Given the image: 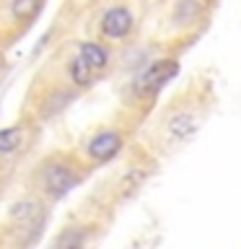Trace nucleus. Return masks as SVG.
<instances>
[{
  "label": "nucleus",
  "mask_w": 241,
  "mask_h": 249,
  "mask_svg": "<svg viewBox=\"0 0 241 249\" xmlns=\"http://www.w3.org/2000/svg\"><path fill=\"white\" fill-rule=\"evenodd\" d=\"M78 182H81V177L65 163H47L42 169V190L54 200L65 197Z\"/></svg>",
  "instance_id": "1"
},
{
  "label": "nucleus",
  "mask_w": 241,
  "mask_h": 249,
  "mask_svg": "<svg viewBox=\"0 0 241 249\" xmlns=\"http://www.w3.org/2000/svg\"><path fill=\"white\" fill-rule=\"evenodd\" d=\"M179 73V62L176 60H158L138 78V91L140 93H155L166 86L171 78Z\"/></svg>",
  "instance_id": "2"
},
{
  "label": "nucleus",
  "mask_w": 241,
  "mask_h": 249,
  "mask_svg": "<svg viewBox=\"0 0 241 249\" xmlns=\"http://www.w3.org/2000/svg\"><path fill=\"white\" fill-rule=\"evenodd\" d=\"M122 143H124L122 132H117V130H101V132H96V135L88 140L86 151H88L91 161L106 163V161H112L114 156L122 151Z\"/></svg>",
  "instance_id": "3"
},
{
  "label": "nucleus",
  "mask_w": 241,
  "mask_h": 249,
  "mask_svg": "<svg viewBox=\"0 0 241 249\" xmlns=\"http://www.w3.org/2000/svg\"><path fill=\"white\" fill-rule=\"evenodd\" d=\"M132 13L124 5H114L101 16V34L109 39H124L132 31Z\"/></svg>",
  "instance_id": "4"
},
{
  "label": "nucleus",
  "mask_w": 241,
  "mask_h": 249,
  "mask_svg": "<svg viewBox=\"0 0 241 249\" xmlns=\"http://www.w3.org/2000/svg\"><path fill=\"white\" fill-rule=\"evenodd\" d=\"M200 127V122H197V117L189 114V112H179L171 117V122H169V132H171V138H176V140H187L189 135H194Z\"/></svg>",
  "instance_id": "5"
},
{
  "label": "nucleus",
  "mask_w": 241,
  "mask_h": 249,
  "mask_svg": "<svg viewBox=\"0 0 241 249\" xmlns=\"http://www.w3.org/2000/svg\"><path fill=\"white\" fill-rule=\"evenodd\" d=\"M86 241H88V229L70 226V229L60 231V236L54 239V249H83Z\"/></svg>",
  "instance_id": "6"
},
{
  "label": "nucleus",
  "mask_w": 241,
  "mask_h": 249,
  "mask_svg": "<svg viewBox=\"0 0 241 249\" xmlns=\"http://www.w3.org/2000/svg\"><path fill=\"white\" fill-rule=\"evenodd\" d=\"M78 54H81V57L88 62V65L96 70V73H101V70L109 65V52H106L101 44H96V42H83V44H81V52H78Z\"/></svg>",
  "instance_id": "7"
},
{
  "label": "nucleus",
  "mask_w": 241,
  "mask_h": 249,
  "mask_svg": "<svg viewBox=\"0 0 241 249\" xmlns=\"http://www.w3.org/2000/svg\"><path fill=\"white\" fill-rule=\"evenodd\" d=\"M93 75H96V70H93L88 62H86L81 54L78 57L70 60V81H73L75 86H81V89H86V86H91Z\"/></svg>",
  "instance_id": "8"
},
{
  "label": "nucleus",
  "mask_w": 241,
  "mask_h": 249,
  "mask_svg": "<svg viewBox=\"0 0 241 249\" xmlns=\"http://www.w3.org/2000/svg\"><path fill=\"white\" fill-rule=\"evenodd\" d=\"M23 138H26V130L23 127H8L0 130V153H13L23 145Z\"/></svg>",
  "instance_id": "9"
},
{
  "label": "nucleus",
  "mask_w": 241,
  "mask_h": 249,
  "mask_svg": "<svg viewBox=\"0 0 241 249\" xmlns=\"http://www.w3.org/2000/svg\"><path fill=\"white\" fill-rule=\"evenodd\" d=\"M42 213V205L34 200H21V202H16L13 210H11V218L13 221H34V215Z\"/></svg>",
  "instance_id": "10"
},
{
  "label": "nucleus",
  "mask_w": 241,
  "mask_h": 249,
  "mask_svg": "<svg viewBox=\"0 0 241 249\" xmlns=\"http://www.w3.org/2000/svg\"><path fill=\"white\" fill-rule=\"evenodd\" d=\"M197 13H200L197 0H179V5L174 8L176 21H182V23H192L194 18H197Z\"/></svg>",
  "instance_id": "11"
},
{
  "label": "nucleus",
  "mask_w": 241,
  "mask_h": 249,
  "mask_svg": "<svg viewBox=\"0 0 241 249\" xmlns=\"http://www.w3.org/2000/svg\"><path fill=\"white\" fill-rule=\"evenodd\" d=\"M36 11H39V0H13L11 3V13L18 21H29Z\"/></svg>",
  "instance_id": "12"
}]
</instances>
